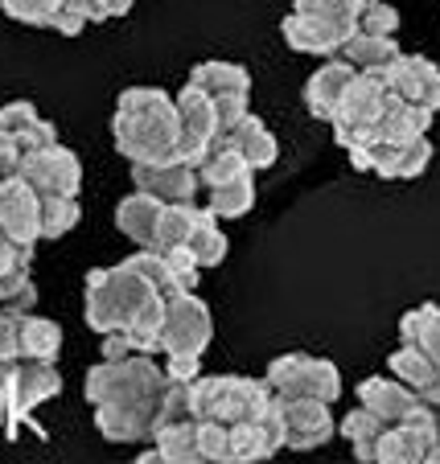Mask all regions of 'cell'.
<instances>
[{
  "mask_svg": "<svg viewBox=\"0 0 440 464\" xmlns=\"http://www.w3.org/2000/svg\"><path fill=\"white\" fill-rule=\"evenodd\" d=\"M0 431H5V362H0Z\"/></svg>",
  "mask_w": 440,
  "mask_h": 464,
  "instance_id": "45",
  "label": "cell"
},
{
  "mask_svg": "<svg viewBox=\"0 0 440 464\" xmlns=\"http://www.w3.org/2000/svg\"><path fill=\"white\" fill-rule=\"evenodd\" d=\"M399 342H412L440 366V304H420L399 316Z\"/></svg>",
  "mask_w": 440,
  "mask_h": 464,
  "instance_id": "30",
  "label": "cell"
},
{
  "mask_svg": "<svg viewBox=\"0 0 440 464\" xmlns=\"http://www.w3.org/2000/svg\"><path fill=\"white\" fill-rule=\"evenodd\" d=\"M227 140L235 144L239 152H243V160L251 169H272L276 165V157H280V144H276V131L268 128L259 115H251L247 111L243 120L235 123V128L227 131Z\"/></svg>",
  "mask_w": 440,
  "mask_h": 464,
  "instance_id": "22",
  "label": "cell"
},
{
  "mask_svg": "<svg viewBox=\"0 0 440 464\" xmlns=\"http://www.w3.org/2000/svg\"><path fill=\"white\" fill-rule=\"evenodd\" d=\"M62 9V0H5V13L21 25H37V29H50L54 13Z\"/></svg>",
  "mask_w": 440,
  "mask_h": 464,
  "instance_id": "39",
  "label": "cell"
},
{
  "mask_svg": "<svg viewBox=\"0 0 440 464\" xmlns=\"http://www.w3.org/2000/svg\"><path fill=\"white\" fill-rule=\"evenodd\" d=\"M198 452L202 460H230V423L198 420Z\"/></svg>",
  "mask_w": 440,
  "mask_h": 464,
  "instance_id": "38",
  "label": "cell"
},
{
  "mask_svg": "<svg viewBox=\"0 0 440 464\" xmlns=\"http://www.w3.org/2000/svg\"><path fill=\"white\" fill-rule=\"evenodd\" d=\"M169 374L152 362V353H128V358H103L87 370L83 394L87 403H161Z\"/></svg>",
  "mask_w": 440,
  "mask_h": 464,
  "instance_id": "3",
  "label": "cell"
},
{
  "mask_svg": "<svg viewBox=\"0 0 440 464\" xmlns=\"http://www.w3.org/2000/svg\"><path fill=\"white\" fill-rule=\"evenodd\" d=\"M383 428H387V423L370 411V407H362V403L354 407L350 415H342V423H337V431H342V436L354 444V456H358V460H367V464H370V444H375V436H379Z\"/></svg>",
  "mask_w": 440,
  "mask_h": 464,
  "instance_id": "35",
  "label": "cell"
},
{
  "mask_svg": "<svg viewBox=\"0 0 440 464\" xmlns=\"http://www.w3.org/2000/svg\"><path fill=\"white\" fill-rule=\"evenodd\" d=\"M21 358V337H17V316L0 313V362Z\"/></svg>",
  "mask_w": 440,
  "mask_h": 464,
  "instance_id": "43",
  "label": "cell"
},
{
  "mask_svg": "<svg viewBox=\"0 0 440 464\" xmlns=\"http://www.w3.org/2000/svg\"><path fill=\"white\" fill-rule=\"evenodd\" d=\"M280 399V423H284V448L292 452H313V448L329 444L337 431V420L326 403V399Z\"/></svg>",
  "mask_w": 440,
  "mask_h": 464,
  "instance_id": "10",
  "label": "cell"
},
{
  "mask_svg": "<svg viewBox=\"0 0 440 464\" xmlns=\"http://www.w3.org/2000/svg\"><path fill=\"white\" fill-rule=\"evenodd\" d=\"M424 444L404 428V423H387L370 444V464H420Z\"/></svg>",
  "mask_w": 440,
  "mask_h": 464,
  "instance_id": "29",
  "label": "cell"
},
{
  "mask_svg": "<svg viewBox=\"0 0 440 464\" xmlns=\"http://www.w3.org/2000/svg\"><path fill=\"white\" fill-rule=\"evenodd\" d=\"M161 403H99L95 407V428L112 444H144L152 440Z\"/></svg>",
  "mask_w": 440,
  "mask_h": 464,
  "instance_id": "16",
  "label": "cell"
},
{
  "mask_svg": "<svg viewBox=\"0 0 440 464\" xmlns=\"http://www.w3.org/2000/svg\"><path fill=\"white\" fill-rule=\"evenodd\" d=\"M177 111H181V144H177V160L185 165H202L222 140V123L214 111V95L198 82H185L177 95Z\"/></svg>",
  "mask_w": 440,
  "mask_h": 464,
  "instance_id": "9",
  "label": "cell"
},
{
  "mask_svg": "<svg viewBox=\"0 0 440 464\" xmlns=\"http://www.w3.org/2000/svg\"><path fill=\"white\" fill-rule=\"evenodd\" d=\"M152 296H165V292L152 288V280L136 267L132 259L112 263V267H95L87 272V292H83V316L95 329L99 337L107 334H123L132 316L149 304Z\"/></svg>",
  "mask_w": 440,
  "mask_h": 464,
  "instance_id": "2",
  "label": "cell"
},
{
  "mask_svg": "<svg viewBox=\"0 0 440 464\" xmlns=\"http://www.w3.org/2000/svg\"><path fill=\"white\" fill-rule=\"evenodd\" d=\"M280 34H284V42H288V50L313 53V58H334V53L346 50V42H350L358 29L342 25V21H329V17H321V13L292 9L288 17H284Z\"/></svg>",
  "mask_w": 440,
  "mask_h": 464,
  "instance_id": "11",
  "label": "cell"
},
{
  "mask_svg": "<svg viewBox=\"0 0 440 464\" xmlns=\"http://www.w3.org/2000/svg\"><path fill=\"white\" fill-rule=\"evenodd\" d=\"M115 152L136 160H177L181 144V111L177 99L161 87H128L115 99L112 115Z\"/></svg>",
  "mask_w": 440,
  "mask_h": 464,
  "instance_id": "1",
  "label": "cell"
},
{
  "mask_svg": "<svg viewBox=\"0 0 440 464\" xmlns=\"http://www.w3.org/2000/svg\"><path fill=\"white\" fill-rule=\"evenodd\" d=\"M0 230L29 246H37L42 238V193L21 173L0 181Z\"/></svg>",
  "mask_w": 440,
  "mask_h": 464,
  "instance_id": "14",
  "label": "cell"
},
{
  "mask_svg": "<svg viewBox=\"0 0 440 464\" xmlns=\"http://www.w3.org/2000/svg\"><path fill=\"white\" fill-rule=\"evenodd\" d=\"M161 210H165V202H161V198L136 189V193H128V198L115 206V230H120L123 238H132L136 246H152Z\"/></svg>",
  "mask_w": 440,
  "mask_h": 464,
  "instance_id": "21",
  "label": "cell"
},
{
  "mask_svg": "<svg viewBox=\"0 0 440 464\" xmlns=\"http://www.w3.org/2000/svg\"><path fill=\"white\" fill-rule=\"evenodd\" d=\"M21 177L37 193H79L83 189V165L66 144H45L21 157Z\"/></svg>",
  "mask_w": 440,
  "mask_h": 464,
  "instance_id": "12",
  "label": "cell"
},
{
  "mask_svg": "<svg viewBox=\"0 0 440 464\" xmlns=\"http://www.w3.org/2000/svg\"><path fill=\"white\" fill-rule=\"evenodd\" d=\"M424 460H428V464H440V440L428 448V456H424Z\"/></svg>",
  "mask_w": 440,
  "mask_h": 464,
  "instance_id": "46",
  "label": "cell"
},
{
  "mask_svg": "<svg viewBox=\"0 0 440 464\" xmlns=\"http://www.w3.org/2000/svg\"><path fill=\"white\" fill-rule=\"evenodd\" d=\"M214 337V316L194 288L165 296V329H161V353H194L202 358Z\"/></svg>",
  "mask_w": 440,
  "mask_h": 464,
  "instance_id": "8",
  "label": "cell"
},
{
  "mask_svg": "<svg viewBox=\"0 0 440 464\" xmlns=\"http://www.w3.org/2000/svg\"><path fill=\"white\" fill-rule=\"evenodd\" d=\"M34 304H37V284L29 276V267L25 272L0 276V313L25 316V313H34Z\"/></svg>",
  "mask_w": 440,
  "mask_h": 464,
  "instance_id": "36",
  "label": "cell"
},
{
  "mask_svg": "<svg viewBox=\"0 0 440 464\" xmlns=\"http://www.w3.org/2000/svg\"><path fill=\"white\" fill-rule=\"evenodd\" d=\"M5 131H9V128H5V107H0V136H5Z\"/></svg>",
  "mask_w": 440,
  "mask_h": 464,
  "instance_id": "47",
  "label": "cell"
},
{
  "mask_svg": "<svg viewBox=\"0 0 440 464\" xmlns=\"http://www.w3.org/2000/svg\"><path fill=\"white\" fill-rule=\"evenodd\" d=\"M190 82H198V87H206L210 95H222V91H251V74H247V66H239V62H198L194 71H190Z\"/></svg>",
  "mask_w": 440,
  "mask_h": 464,
  "instance_id": "33",
  "label": "cell"
},
{
  "mask_svg": "<svg viewBox=\"0 0 440 464\" xmlns=\"http://www.w3.org/2000/svg\"><path fill=\"white\" fill-rule=\"evenodd\" d=\"M190 399H194L198 420H222V423H243L259 420L264 411L276 407V391L268 378H243V374H198L190 382Z\"/></svg>",
  "mask_w": 440,
  "mask_h": 464,
  "instance_id": "4",
  "label": "cell"
},
{
  "mask_svg": "<svg viewBox=\"0 0 440 464\" xmlns=\"http://www.w3.org/2000/svg\"><path fill=\"white\" fill-rule=\"evenodd\" d=\"M83 9H87L91 25H95V21H112V17H123V13L132 9V0H83Z\"/></svg>",
  "mask_w": 440,
  "mask_h": 464,
  "instance_id": "44",
  "label": "cell"
},
{
  "mask_svg": "<svg viewBox=\"0 0 440 464\" xmlns=\"http://www.w3.org/2000/svg\"><path fill=\"white\" fill-rule=\"evenodd\" d=\"M5 128H9V136L25 152L45 149V144L58 140V128H54L50 120H42V115H37V107L29 103V99H17V103L5 107Z\"/></svg>",
  "mask_w": 440,
  "mask_h": 464,
  "instance_id": "23",
  "label": "cell"
},
{
  "mask_svg": "<svg viewBox=\"0 0 440 464\" xmlns=\"http://www.w3.org/2000/svg\"><path fill=\"white\" fill-rule=\"evenodd\" d=\"M152 448L161 452V460H177V464L202 460V452H198V415L194 420L157 423L152 428Z\"/></svg>",
  "mask_w": 440,
  "mask_h": 464,
  "instance_id": "26",
  "label": "cell"
},
{
  "mask_svg": "<svg viewBox=\"0 0 440 464\" xmlns=\"http://www.w3.org/2000/svg\"><path fill=\"white\" fill-rule=\"evenodd\" d=\"M198 218V202H173L161 210L157 235H152V251H169V246H185L190 230H194Z\"/></svg>",
  "mask_w": 440,
  "mask_h": 464,
  "instance_id": "34",
  "label": "cell"
},
{
  "mask_svg": "<svg viewBox=\"0 0 440 464\" xmlns=\"http://www.w3.org/2000/svg\"><path fill=\"white\" fill-rule=\"evenodd\" d=\"M358 34H399V13L387 0H370L358 13Z\"/></svg>",
  "mask_w": 440,
  "mask_h": 464,
  "instance_id": "40",
  "label": "cell"
},
{
  "mask_svg": "<svg viewBox=\"0 0 440 464\" xmlns=\"http://www.w3.org/2000/svg\"><path fill=\"white\" fill-rule=\"evenodd\" d=\"M206 210L219 214V218H243V214H251L256 210V173L206 189Z\"/></svg>",
  "mask_w": 440,
  "mask_h": 464,
  "instance_id": "28",
  "label": "cell"
},
{
  "mask_svg": "<svg viewBox=\"0 0 440 464\" xmlns=\"http://www.w3.org/2000/svg\"><path fill=\"white\" fill-rule=\"evenodd\" d=\"M132 185L161 198L165 206H173V202H198L202 177H198V165H185V160H136Z\"/></svg>",
  "mask_w": 440,
  "mask_h": 464,
  "instance_id": "13",
  "label": "cell"
},
{
  "mask_svg": "<svg viewBox=\"0 0 440 464\" xmlns=\"http://www.w3.org/2000/svg\"><path fill=\"white\" fill-rule=\"evenodd\" d=\"M165 374L181 378V382H194L202 374V358H194V353H165Z\"/></svg>",
  "mask_w": 440,
  "mask_h": 464,
  "instance_id": "42",
  "label": "cell"
},
{
  "mask_svg": "<svg viewBox=\"0 0 440 464\" xmlns=\"http://www.w3.org/2000/svg\"><path fill=\"white\" fill-rule=\"evenodd\" d=\"M399 53L404 50H399L396 34H354L350 42H346L342 58H350L362 74H387V66Z\"/></svg>",
  "mask_w": 440,
  "mask_h": 464,
  "instance_id": "24",
  "label": "cell"
},
{
  "mask_svg": "<svg viewBox=\"0 0 440 464\" xmlns=\"http://www.w3.org/2000/svg\"><path fill=\"white\" fill-rule=\"evenodd\" d=\"M387 362H391V374H396V378H404V382L412 386L416 394H420L424 403L440 407V366L428 358V353L420 350V345L404 342L396 353H391Z\"/></svg>",
  "mask_w": 440,
  "mask_h": 464,
  "instance_id": "20",
  "label": "cell"
},
{
  "mask_svg": "<svg viewBox=\"0 0 440 464\" xmlns=\"http://www.w3.org/2000/svg\"><path fill=\"white\" fill-rule=\"evenodd\" d=\"M62 394V374L54 362L17 358L5 362V436H17L21 428H34V411Z\"/></svg>",
  "mask_w": 440,
  "mask_h": 464,
  "instance_id": "6",
  "label": "cell"
},
{
  "mask_svg": "<svg viewBox=\"0 0 440 464\" xmlns=\"http://www.w3.org/2000/svg\"><path fill=\"white\" fill-rule=\"evenodd\" d=\"M219 214H210L206 206H198V218H194V230H190V238H185V246L194 251V259L202 263V272L206 267H219L222 259H227L230 243H227V230L219 227Z\"/></svg>",
  "mask_w": 440,
  "mask_h": 464,
  "instance_id": "27",
  "label": "cell"
},
{
  "mask_svg": "<svg viewBox=\"0 0 440 464\" xmlns=\"http://www.w3.org/2000/svg\"><path fill=\"white\" fill-rule=\"evenodd\" d=\"M432 120H436V111H428V107H420V103H412V99L391 91L387 107H383V115H379V140L412 144V140H420V136H428Z\"/></svg>",
  "mask_w": 440,
  "mask_h": 464,
  "instance_id": "19",
  "label": "cell"
},
{
  "mask_svg": "<svg viewBox=\"0 0 440 464\" xmlns=\"http://www.w3.org/2000/svg\"><path fill=\"white\" fill-rule=\"evenodd\" d=\"M83 218L79 193H42V238L71 235Z\"/></svg>",
  "mask_w": 440,
  "mask_h": 464,
  "instance_id": "32",
  "label": "cell"
},
{
  "mask_svg": "<svg viewBox=\"0 0 440 464\" xmlns=\"http://www.w3.org/2000/svg\"><path fill=\"white\" fill-rule=\"evenodd\" d=\"M17 337H21V358L58 362V353H62V324L58 321L25 313V316H17Z\"/></svg>",
  "mask_w": 440,
  "mask_h": 464,
  "instance_id": "25",
  "label": "cell"
},
{
  "mask_svg": "<svg viewBox=\"0 0 440 464\" xmlns=\"http://www.w3.org/2000/svg\"><path fill=\"white\" fill-rule=\"evenodd\" d=\"M387 79L383 74H354V82L346 87L337 111L329 115V128H334V140L342 144L346 152L367 149V144L379 140V115L387 107Z\"/></svg>",
  "mask_w": 440,
  "mask_h": 464,
  "instance_id": "5",
  "label": "cell"
},
{
  "mask_svg": "<svg viewBox=\"0 0 440 464\" xmlns=\"http://www.w3.org/2000/svg\"><path fill=\"white\" fill-rule=\"evenodd\" d=\"M247 173H256V169L243 160V152L235 149V144L227 140V131H222V140L214 144V152L198 165V177H202V189H214V185H227L235 181V177H247Z\"/></svg>",
  "mask_w": 440,
  "mask_h": 464,
  "instance_id": "31",
  "label": "cell"
},
{
  "mask_svg": "<svg viewBox=\"0 0 440 464\" xmlns=\"http://www.w3.org/2000/svg\"><path fill=\"white\" fill-rule=\"evenodd\" d=\"M354 74H358V66H354L350 58H342V53H334L326 66H318V71L308 74V82H305V107H308V115L329 123V115L337 111V103H342L346 87L354 82Z\"/></svg>",
  "mask_w": 440,
  "mask_h": 464,
  "instance_id": "17",
  "label": "cell"
},
{
  "mask_svg": "<svg viewBox=\"0 0 440 464\" xmlns=\"http://www.w3.org/2000/svg\"><path fill=\"white\" fill-rule=\"evenodd\" d=\"M354 394H358V403L370 407L383 423H399L416 403H420V394H416L412 386H407L404 378H396V374L391 378H362Z\"/></svg>",
  "mask_w": 440,
  "mask_h": 464,
  "instance_id": "18",
  "label": "cell"
},
{
  "mask_svg": "<svg viewBox=\"0 0 440 464\" xmlns=\"http://www.w3.org/2000/svg\"><path fill=\"white\" fill-rule=\"evenodd\" d=\"M247 95L251 91H222V95H214V111H219L222 131H230L247 115Z\"/></svg>",
  "mask_w": 440,
  "mask_h": 464,
  "instance_id": "41",
  "label": "cell"
},
{
  "mask_svg": "<svg viewBox=\"0 0 440 464\" xmlns=\"http://www.w3.org/2000/svg\"><path fill=\"white\" fill-rule=\"evenodd\" d=\"M370 0H292V9L300 13H321L329 21H342V25L358 29V13L367 9Z\"/></svg>",
  "mask_w": 440,
  "mask_h": 464,
  "instance_id": "37",
  "label": "cell"
},
{
  "mask_svg": "<svg viewBox=\"0 0 440 464\" xmlns=\"http://www.w3.org/2000/svg\"><path fill=\"white\" fill-rule=\"evenodd\" d=\"M383 79H387V87L396 95L412 99V103L428 107V111H440V66L432 58H424V53H399Z\"/></svg>",
  "mask_w": 440,
  "mask_h": 464,
  "instance_id": "15",
  "label": "cell"
},
{
  "mask_svg": "<svg viewBox=\"0 0 440 464\" xmlns=\"http://www.w3.org/2000/svg\"><path fill=\"white\" fill-rule=\"evenodd\" d=\"M264 378L284 399H326V403L342 399V370L313 353H280L276 362H268Z\"/></svg>",
  "mask_w": 440,
  "mask_h": 464,
  "instance_id": "7",
  "label": "cell"
}]
</instances>
